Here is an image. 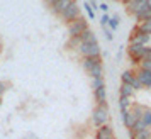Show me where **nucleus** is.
<instances>
[{
  "instance_id": "12",
  "label": "nucleus",
  "mask_w": 151,
  "mask_h": 139,
  "mask_svg": "<svg viewBox=\"0 0 151 139\" xmlns=\"http://www.w3.org/2000/svg\"><path fill=\"white\" fill-rule=\"evenodd\" d=\"M73 2H75V0H58V2H56V4H55L51 9H53V12H55V14H60V15H61L63 10H65V9H68L70 5L73 4Z\"/></svg>"
},
{
  "instance_id": "11",
  "label": "nucleus",
  "mask_w": 151,
  "mask_h": 139,
  "mask_svg": "<svg viewBox=\"0 0 151 139\" xmlns=\"http://www.w3.org/2000/svg\"><path fill=\"white\" fill-rule=\"evenodd\" d=\"M129 138L131 139H151V127H144L143 131L134 132L129 129Z\"/></svg>"
},
{
  "instance_id": "23",
  "label": "nucleus",
  "mask_w": 151,
  "mask_h": 139,
  "mask_svg": "<svg viewBox=\"0 0 151 139\" xmlns=\"http://www.w3.org/2000/svg\"><path fill=\"white\" fill-rule=\"evenodd\" d=\"M107 26H109V27H110V31L114 32V31H116V29L119 27V17H117V15H114V17H110V19H109V22H107Z\"/></svg>"
},
{
  "instance_id": "6",
  "label": "nucleus",
  "mask_w": 151,
  "mask_h": 139,
  "mask_svg": "<svg viewBox=\"0 0 151 139\" xmlns=\"http://www.w3.org/2000/svg\"><path fill=\"white\" fill-rule=\"evenodd\" d=\"M134 77L137 78V82L143 85V87H151V71H146V70H139L137 68L134 71Z\"/></svg>"
},
{
  "instance_id": "4",
  "label": "nucleus",
  "mask_w": 151,
  "mask_h": 139,
  "mask_svg": "<svg viewBox=\"0 0 151 139\" xmlns=\"http://www.w3.org/2000/svg\"><path fill=\"white\" fill-rule=\"evenodd\" d=\"M61 17H63V21H66L68 24L71 21H75V19H78V17H80V7L76 5V2H73L68 9H65V10H63Z\"/></svg>"
},
{
  "instance_id": "36",
  "label": "nucleus",
  "mask_w": 151,
  "mask_h": 139,
  "mask_svg": "<svg viewBox=\"0 0 151 139\" xmlns=\"http://www.w3.org/2000/svg\"><path fill=\"white\" fill-rule=\"evenodd\" d=\"M0 105H2V97H0Z\"/></svg>"
},
{
  "instance_id": "39",
  "label": "nucleus",
  "mask_w": 151,
  "mask_h": 139,
  "mask_svg": "<svg viewBox=\"0 0 151 139\" xmlns=\"http://www.w3.org/2000/svg\"><path fill=\"white\" fill-rule=\"evenodd\" d=\"M150 21H151V19H150Z\"/></svg>"
},
{
  "instance_id": "13",
  "label": "nucleus",
  "mask_w": 151,
  "mask_h": 139,
  "mask_svg": "<svg viewBox=\"0 0 151 139\" xmlns=\"http://www.w3.org/2000/svg\"><path fill=\"white\" fill-rule=\"evenodd\" d=\"M78 37H80V41H82V42H97V36H95V32H93L90 27L85 29Z\"/></svg>"
},
{
  "instance_id": "37",
  "label": "nucleus",
  "mask_w": 151,
  "mask_h": 139,
  "mask_svg": "<svg viewBox=\"0 0 151 139\" xmlns=\"http://www.w3.org/2000/svg\"><path fill=\"white\" fill-rule=\"evenodd\" d=\"M109 139H116V138H109Z\"/></svg>"
},
{
  "instance_id": "28",
  "label": "nucleus",
  "mask_w": 151,
  "mask_h": 139,
  "mask_svg": "<svg viewBox=\"0 0 151 139\" xmlns=\"http://www.w3.org/2000/svg\"><path fill=\"white\" fill-rule=\"evenodd\" d=\"M131 87H132V90H134V92H136V90H141V88H143V85L137 82V78H136V77L132 78V82H131Z\"/></svg>"
},
{
  "instance_id": "3",
  "label": "nucleus",
  "mask_w": 151,
  "mask_h": 139,
  "mask_svg": "<svg viewBox=\"0 0 151 139\" xmlns=\"http://www.w3.org/2000/svg\"><path fill=\"white\" fill-rule=\"evenodd\" d=\"M109 120V109L107 107H102V105H97L93 112H92V122L95 127H100V125L107 124Z\"/></svg>"
},
{
  "instance_id": "9",
  "label": "nucleus",
  "mask_w": 151,
  "mask_h": 139,
  "mask_svg": "<svg viewBox=\"0 0 151 139\" xmlns=\"http://www.w3.org/2000/svg\"><path fill=\"white\" fill-rule=\"evenodd\" d=\"M121 119H122V122H124V125L127 127V129H132V125L136 124V115L131 112V109L127 112H124V114H121Z\"/></svg>"
},
{
  "instance_id": "35",
  "label": "nucleus",
  "mask_w": 151,
  "mask_h": 139,
  "mask_svg": "<svg viewBox=\"0 0 151 139\" xmlns=\"http://www.w3.org/2000/svg\"><path fill=\"white\" fill-rule=\"evenodd\" d=\"M122 2H124V4H126V2H129V0H122Z\"/></svg>"
},
{
  "instance_id": "22",
  "label": "nucleus",
  "mask_w": 151,
  "mask_h": 139,
  "mask_svg": "<svg viewBox=\"0 0 151 139\" xmlns=\"http://www.w3.org/2000/svg\"><path fill=\"white\" fill-rule=\"evenodd\" d=\"M92 88L93 90H97V88H105L104 78H92Z\"/></svg>"
},
{
  "instance_id": "30",
  "label": "nucleus",
  "mask_w": 151,
  "mask_h": 139,
  "mask_svg": "<svg viewBox=\"0 0 151 139\" xmlns=\"http://www.w3.org/2000/svg\"><path fill=\"white\" fill-rule=\"evenodd\" d=\"M104 34H105V37H107L109 41L114 39V34H112V31H110V29H105V31H104Z\"/></svg>"
},
{
  "instance_id": "20",
  "label": "nucleus",
  "mask_w": 151,
  "mask_h": 139,
  "mask_svg": "<svg viewBox=\"0 0 151 139\" xmlns=\"http://www.w3.org/2000/svg\"><path fill=\"white\" fill-rule=\"evenodd\" d=\"M134 17H136V21H141V22H144V21H150V19H151V10H150V9H144L143 12H139V14H136Z\"/></svg>"
},
{
  "instance_id": "33",
  "label": "nucleus",
  "mask_w": 151,
  "mask_h": 139,
  "mask_svg": "<svg viewBox=\"0 0 151 139\" xmlns=\"http://www.w3.org/2000/svg\"><path fill=\"white\" fill-rule=\"evenodd\" d=\"M44 2L48 4L49 7H53V5H55V4H56V2H58V0H44Z\"/></svg>"
},
{
  "instance_id": "16",
  "label": "nucleus",
  "mask_w": 151,
  "mask_h": 139,
  "mask_svg": "<svg viewBox=\"0 0 151 139\" xmlns=\"http://www.w3.org/2000/svg\"><path fill=\"white\" fill-rule=\"evenodd\" d=\"M119 93H121V97L131 98L132 95H134V90H132V87H131V85L122 83V85H121V88H119Z\"/></svg>"
},
{
  "instance_id": "31",
  "label": "nucleus",
  "mask_w": 151,
  "mask_h": 139,
  "mask_svg": "<svg viewBox=\"0 0 151 139\" xmlns=\"http://www.w3.org/2000/svg\"><path fill=\"white\" fill-rule=\"evenodd\" d=\"M5 90H7V83H4V82H0V97L5 93Z\"/></svg>"
},
{
  "instance_id": "25",
  "label": "nucleus",
  "mask_w": 151,
  "mask_h": 139,
  "mask_svg": "<svg viewBox=\"0 0 151 139\" xmlns=\"http://www.w3.org/2000/svg\"><path fill=\"white\" fill-rule=\"evenodd\" d=\"M137 68L139 70H146V71H151V58L150 59H144V61H139Z\"/></svg>"
},
{
  "instance_id": "21",
  "label": "nucleus",
  "mask_w": 151,
  "mask_h": 139,
  "mask_svg": "<svg viewBox=\"0 0 151 139\" xmlns=\"http://www.w3.org/2000/svg\"><path fill=\"white\" fill-rule=\"evenodd\" d=\"M131 112L136 115V119L139 120L141 119V115H143V112H144V107L143 105H137V104H134V105H131Z\"/></svg>"
},
{
  "instance_id": "10",
  "label": "nucleus",
  "mask_w": 151,
  "mask_h": 139,
  "mask_svg": "<svg viewBox=\"0 0 151 139\" xmlns=\"http://www.w3.org/2000/svg\"><path fill=\"white\" fill-rule=\"evenodd\" d=\"M93 97H95L97 105L107 107V93H105V88H97V90H93Z\"/></svg>"
},
{
  "instance_id": "34",
  "label": "nucleus",
  "mask_w": 151,
  "mask_h": 139,
  "mask_svg": "<svg viewBox=\"0 0 151 139\" xmlns=\"http://www.w3.org/2000/svg\"><path fill=\"white\" fill-rule=\"evenodd\" d=\"M144 2H146V7L151 10V0H144Z\"/></svg>"
},
{
  "instance_id": "29",
  "label": "nucleus",
  "mask_w": 151,
  "mask_h": 139,
  "mask_svg": "<svg viewBox=\"0 0 151 139\" xmlns=\"http://www.w3.org/2000/svg\"><path fill=\"white\" fill-rule=\"evenodd\" d=\"M109 19H110L109 15L104 14L102 17H100V26H102V27H105V26H107V22H109Z\"/></svg>"
},
{
  "instance_id": "7",
  "label": "nucleus",
  "mask_w": 151,
  "mask_h": 139,
  "mask_svg": "<svg viewBox=\"0 0 151 139\" xmlns=\"http://www.w3.org/2000/svg\"><path fill=\"white\" fill-rule=\"evenodd\" d=\"M150 41H151L150 36L141 34V32H137L136 29L132 31V34H131V39H129L131 44H141V46H148V42H150Z\"/></svg>"
},
{
  "instance_id": "17",
  "label": "nucleus",
  "mask_w": 151,
  "mask_h": 139,
  "mask_svg": "<svg viewBox=\"0 0 151 139\" xmlns=\"http://www.w3.org/2000/svg\"><path fill=\"white\" fill-rule=\"evenodd\" d=\"M131 98L127 97H121L119 98V109H121V114H124V112H127L131 109Z\"/></svg>"
},
{
  "instance_id": "2",
  "label": "nucleus",
  "mask_w": 151,
  "mask_h": 139,
  "mask_svg": "<svg viewBox=\"0 0 151 139\" xmlns=\"http://www.w3.org/2000/svg\"><path fill=\"white\" fill-rule=\"evenodd\" d=\"M85 29H88V22L85 21V17L80 15L78 19H75V21H71L68 24V34L70 37H78Z\"/></svg>"
},
{
  "instance_id": "15",
  "label": "nucleus",
  "mask_w": 151,
  "mask_h": 139,
  "mask_svg": "<svg viewBox=\"0 0 151 139\" xmlns=\"http://www.w3.org/2000/svg\"><path fill=\"white\" fill-rule=\"evenodd\" d=\"M137 32H141V34H146L151 37V21H144V22H139L136 27Z\"/></svg>"
},
{
  "instance_id": "8",
  "label": "nucleus",
  "mask_w": 151,
  "mask_h": 139,
  "mask_svg": "<svg viewBox=\"0 0 151 139\" xmlns=\"http://www.w3.org/2000/svg\"><path fill=\"white\" fill-rule=\"evenodd\" d=\"M95 138H97V139H109V138H114V129H112L109 124L100 125V127H97Z\"/></svg>"
},
{
  "instance_id": "32",
  "label": "nucleus",
  "mask_w": 151,
  "mask_h": 139,
  "mask_svg": "<svg viewBox=\"0 0 151 139\" xmlns=\"http://www.w3.org/2000/svg\"><path fill=\"white\" fill-rule=\"evenodd\" d=\"M99 9H100L102 12H107V10H109V5H107V4H100V5H99Z\"/></svg>"
},
{
  "instance_id": "24",
  "label": "nucleus",
  "mask_w": 151,
  "mask_h": 139,
  "mask_svg": "<svg viewBox=\"0 0 151 139\" xmlns=\"http://www.w3.org/2000/svg\"><path fill=\"white\" fill-rule=\"evenodd\" d=\"M80 44H82L80 37H70V41H68V48L70 49H78Z\"/></svg>"
},
{
  "instance_id": "1",
  "label": "nucleus",
  "mask_w": 151,
  "mask_h": 139,
  "mask_svg": "<svg viewBox=\"0 0 151 139\" xmlns=\"http://www.w3.org/2000/svg\"><path fill=\"white\" fill-rule=\"evenodd\" d=\"M76 51L82 54V58H95V56H100V46H99V42H82Z\"/></svg>"
},
{
  "instance_id": "27",
  "label": "nucleus",
  "mask_w": 151,
  "mask_h": 139,
  "mask_svg": "<svg viewBox=\"0 0 151 139\" xmlns=\"http://www.w3.org/2000/svg\"><path fill=\"white\" fill-rule=\"evenodd\" d=\"M85 12H87V15H88V19H93V17H95V12H93V9L90 7L88 2H85Z\"/></svg>"
},
{
  "instance_id": "38",
  "label": "nucleus",
  "mask_w": 151,
  "mask_h": 139,
  "mask_svg": "<svg viewBox=\"0 0 151 139\" xmlns=\"http://www.w3.org/2000/svg\"><path fill=\"white\" fill-rule=\"evenodd\" d=\"M87 2H92V0H87Z\"/></svg>"
},
{
  "instance_id": "14",
  "label": "nucleus",
  "mask_w": 151,
  "mask_h": 139,
  "mask_svg": "<svg viewBox=\"0 0 151 139\" xmlns=\"http://www.w3.org/2000/svg\"><path fill=\"white\" fill-rule=\"evenodd\" d=\"M100 61V56H95V58H83L82 59V66L85 68V71H88L92 66H95V64H99Z\"/></svg>"
},
{
  "instance_id": "19",
  "label": "nucleus",
  "mask_w": 151,
  "mask_h": 139,
  "mask_svg": "<svg viewBox=\"0 0 151 139\" xmlns=\"http://www.w3.org/2000/svg\"><path fill=\"white\" fill-rule=\"evenodd\" d=\"M132 78H134V71H132V70H124L122 75H121V80H122V83H127V85H131Z\"/></svg>"
},
{
  "instance_id": "18",
  "label": "nucleus",
  "mask_w": 151,
  "mask_h": 139,
  "mask_svg": "<svg viewBox=\"0 0 151 139\" xmlns=\"http://www.w3.org/2000/svg\"><path fill=\"white\" fill-rule=\"evenodd\" d=\"M141 120H143V124L146 125V127H151V107H144Z\"/></svg>"
},
{
  "instance_id": "26",
  "label": "nucleus",
  "mask_w": 151,
  "mask_h": 139,
  "mask_svg": "<svg viewBox=\"0 0 151 139\" xmlns=\"http://www.w3.org/2000/svg\"><path fill=\"white\" fill-rule=\"evenodd\" d=\"M144 127H146V125H144V124H143V120L139 119V120H136V124L132 125V129H131V131H134V132H139V131H143Z\"/></svg>"
},
{
  "instance_id": "5",
  "label": "nucleus",
  "mask_w": 151,
  "mask_h": 139,
  "mask_svg": "<svg viewBox=\"0 0 151 139\" xmlns=\"http://www.w3.org/2000/svg\"><path fill=\"white\" fill-rule=\"evenodd\" d=\"M126 9H127V12L132 15L139 14V12H143L146 7V2L144 0H129V2H126Z\"/></svg>"
}]
</instances>
